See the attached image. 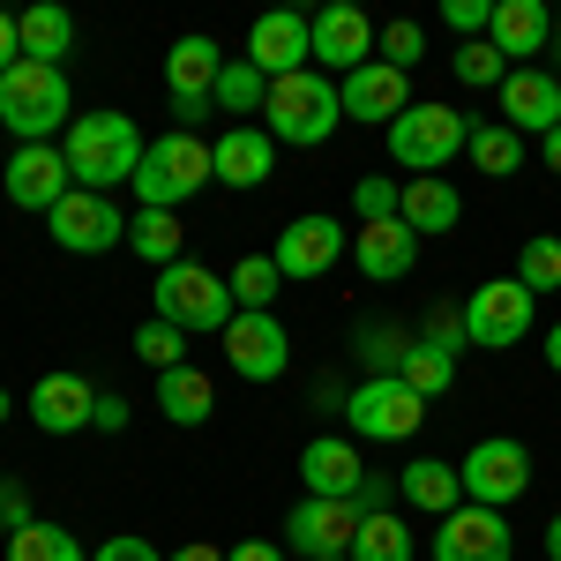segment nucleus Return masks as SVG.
Here are the masks:
<instances>
[{"mask_svg":"<svg viewBox=\"0 0 561 561\" xmlns=\"http://www.w3.org/2000/svg\"><path fill=\"white\" fill-rule=\"evenodd\" d=\"M142 128H135L128 113H83V121H68L60 135V158H68V180L90 187V195H105V187H121V180L142 173Z\"/></svg>","mask_w":561,"mask_h":561,"instance_id":"1","label":"nucleus"},{"mask_svg":"<svg viewBox=\"0 0 561 561\" xmlns=\"http://www.w3.org/2000/svg\"><path fill=\"white\" fill-rule=\"evenodd\" d=\"M76 121V90H68V68H45V60H15L0 76V128L15 142H53Z\"/></svg>","mask_w":561,"mask_h":561,"instance_id":"2","label":"nucleus"},{"mask_svg":"<svg viewBox=\"0 0 561 561\" xmlns=\"http://www.w3.org/2000/svg\"><path fill=\"white\" fill-rule=\"evenodd\" d=\"M345 121V98L337 83L322 76V68H300V76H277L270 98H262V128L270 142H293V150H314V142H330Z\"/></svg>","mask_w":561,"mask_h":561,"instance_id":"3","label":"nucleus"},{"mask_svg":"<svg viewBox=\"0 0 561 561\" xmlns=\"http://www.w3.org/2000/svg\"><path fill=\"white\" fill-rule=\"evenodd\" d=\"M217 180V165H210V142L195 128H165L150 150H142V173L128 180L135 195H142V210H180L187 195H203Z\"/></svg>","mask_w":561,"mask_h":561,"instance_id":"4","label":"nucleus"},{"mask_svg":"<svg viewBox=\"0 0 561 561\" xmlns=\"http://www.w3.org/2000/svg\"><path fill=\"white\" fill-rule=\"evenodd\" d=\"M150 307H158V322H173L180 337H195V330L225 337V322L240 314L232 285H225L217 270H203V262H187V255H180L173 270H158V293H150Z\"/></svg>","mask_w":561,"mask_h":561,"instance_id":"5","label":"nucleus"},{"mask_svg":"<svg viewBox=\"0 0 561 561\" xmlns=\"http://www.w3.org/2000/svg\"><path fill=\"white\" fill-rule=\"evenodd\" d=\"M382 135H389V158H397L404 173L442 180V173H449V158L472 142V121H465V113H449V105H404Z\"/></svg>","mask_w":561,"mask_h":561,"instance_id":"6","label":"nucleus"},{"mask_svg":"<svg viewBox=\"0 0 561 561\" xmlns=\"http://www.w3.org/2000/svg\"><path fill=\"white\" fill-rule=\"evenodd\" d=\"M457 479H465V502H479V510H510V502L531 494V449H524L517 434H486V442L465 449Z\"/></svg>","mask_w":561,"mask_h":561,"instance_id":"7","label":"nucleus"},{"mask_svg":"<svg viewBox=\"0 0 561 561\" xmlns=\"http://www.w3.org/2000/svg\"><path fill=\"white\" fill-rule=\"evenodd\" d=\"M345 420H352V442H412L420 420H427V397H412L397 375H367L345 397Z\"/></svg>","mask_w":561,"mask_h":561,"instance_id":"8","label":"nucleus"},{"mask_svg":"<svg viewBox=\"0 0 561 561\" xmlns=\"http://www.w3.org/2000/svg\"><path fill=\"white\" fill-rule=\"evenodd\" d=\"M457 314H465V345L510 352V345H524V337H531V314H539V300L524 293L517 277H494V285H479V293L457 307Z\"/></svg>","mask_w":561,"mask_h":561,"instance_id":"9","label":"nucleus"},{"mask_svg":"<svg viewBox=\"0 0 561 561\" xmlns=\"http://www.w3.org/2000/svg\"><path fill=\"white\" fill-rule=\"evenodd\" d=\"M345 255H352V232H345V225H337L330 210L293 217V225L277 232V248H270V262H277V277H300V285H314L322 270H337Z\"/></svg>","mask_w":561,"mask_h":561,"instance_id":"10","label":"nucleus"},{"mask_svg":"<svg viewBox=\"0 0 561 561\" xmlns=\"http://www.w3.org/2000/svg\"><path fill=\"white\" fill-rule=\"evenodd\" d=\"M0 187H8V203H15V210H38V217H53L68 195H76L60 142H15V158H8Z\"/></svg>","mask_w":561,"mask_h":561,"instance_id":"11","label":"nucleus"},{"mask_svg":"<svg viewBox=\"0 0 561 561\" xmlns=\"http://www.w3.org/2000/svg\"><path fill=\"white\" fill-rule=\"evenodd\" d=\"M225 359H232V375H248V382H277L285 367H293V337H285V322L277 314H255V307H240L232 322H225Z\"/></svg>","mask_w":561,"mask_h":561,"instance_id":"12","label":"nucleus"},{"mask_svg":"<svg viewBox=\"0 0 561 561\" xmlns=\"http://www.w3.org/2000/svg\"><path fill=\"white\" fill-rule=\"evenodd\" d=\"M45 225H53V248H68V255H113V248H128V217L113 210L105 195H90V187H76Z\"/></svg>","mask_w":561,"mask_h":561,"instance_id":"13","label":"nucleus"},{"mask_svg":"<svg viewBox=\"0 0 561 561\" xmlns=\"http://www.w3.org/2000/svg\"><path fill=\"white\" fill-rule=\"evenodd\" d=\"M248 60H255L270 83L314 68V15H300V8H270V15H255V31H248Z\"/></svg>","mask_w":561,"mask_h":561,"instance_id":"14","label":"nucleus"},{"mask_svg":"<svg viewBox=\"0 0 561 561\" xmlns=\"http://www.w3.org/2000/svg\"><path fill=\"white\" fill-rule=\"evenodd\" d=\"M359 502H330V494H307L300 510L285 517V539L300 547L307 561H330V554H352V539H359Z\"/></svg>","mask_w":561,"mask_h":561,"instance_id":"15","label":"nucleus"},{"mask_svg":"<svg viewBox=\"0 0 561 561\" xmlns=\"http://www.w3.org/2000/svg\"><path fill=\"white\" fill-rule=\"evenodd\" d=\"M510 517L502 510H479V502H465L457 517H442V531L427 539L434 561H510Z\"/></svg>","mask_w":561,"mask_h":561,"instance_id":"16","label":"nucleus"},{"mask_svg":"<svg viewBox=\"0 0 561 561\" xmlns=\"http://www.w3.org/2000/svg\"><path fill=\"white\" fill-rule=\"evenodd\" d=\"M217 68H225L217 38H173V53H165V90H173V113H180V121H210Z\"/></svg>","mask_w":561,"mask_h":561,"instance_id":"17","label":"nucleus"},{"mask_svg":"<svg viewBox=\"0 0 561 561\" xmlns=\"http://www.w3.org/2000/svg\"><path fill=\"white\" fill-rule=\"evenodd\" d=\"M367 60H375V23H367V8H352V0L322 8V15H314V68H322V76H352V68H367Z\"/></svg>","mask_w":561,"mask_h":561,"instance_id":"18","label":"nucleus"},{"mask_svg":"<svg viewBox=\"0 0 561 561\" xmlns=\"http://www.w3.org/2000/svg\"><path fill=\"white\" fill-rule=\"evenodd\" d=\"M502 128H517V135L561 128V76L554 68H510L502 76Z\"/></svg>","mask_w":561,"mask_h":561,"instance_id":"19","label":"nucleus"},{"mask_svg":"<svg viewBox=\"0 0 561 561\" xmlns=\"http://www.w3.org/2000/svg\"><path fill=\"white\" fill-rule=\"evenodd\" d=\"M337 98H345V121L389 128V121L412 105V76H404V68H389V60H367V68H352L345 83H337Z\"/></svg>","mask_w":561,"mask_h":561,"instance_id":"20","label":"nucleus"},{"mask_svg":"<svg viewBox=\"0 0 561 561\" xmlns=\"http://www.w3.org/2000/svg\"><path fill=\"white\" fill-rule=\"evenodd\" d=\"M31 420H38L45 434H83L90 420H98V389H90L83 375H68V367H53V375L31 382Z\"/></svg>","mask_w":561,"mask_h":561,"instance_id":"21","label":"nucleus"},{"mask_svg":"<svg viewBox=\"0 0 561 561\" xmlns=\"http://www.w3.org/2000/svg\"><path fill=\"white\" fill-rule=\"evenodd\" d=\"M300 479L307 494H330V502H352L359 486H367V465H359V442L345 434H314L300 449Z\"/></svg>","mask_w":561,"mask_h":561,"instance_id":"22","label":"nucleus"},{"mask_svg":"<svg viewBox=\"0 0 561 561\" xmlns=\"http://www.w3.org/2000/svg\"><path fill=\"white\" fill-rule=\"evenodd\" d=\"M210 165H217V187H262L277 173V142H270V128L240 121V128H225L210 142Z\"/></svg>","mask_w":561,"mask_h":561,"instance_id":"23","label":"nucleus"},{"mask_svg":"<svg viewBox=\"0 0 561 561\" xmlns=\"http://www.w3.org/2000/svg\"><path fill=\"white\" fill-rule=\"evenodd\" d=\"M486 45H494L502 60H524V68H539V53L554 45V15H547L539 0H494Z\"/></svg>","mask_w":561,"mask_h":561,"instance_id":"24","label":"nucleus"},{"mask_svg":"<svg viewBox=\"0 0 561 561\" xmlns=\"http://www.w3.org/2000/svg\"><path fill=\"white\" fill-rule=\"evenodd\" d=\"M352 262H359V277L397 285V277H412V262H420V232H412L404 217H389V225H359V232H352Z\"/></svg>","mask_w":561,"mask_h":561,"instance_id":"25","label":"nucleus"},{"mask_svg":"<svg viewBox=\"0 0 561 561\" xmlns=\"http://www.w3.org/2000/svg\"><path fill=\"white\" fill-rule=\"evenodd\" d=\"M397 494H404L412 510H427L434 524L465 510V479H457V465H442V457H412V465L397 472Z\"/></svg>","mask_w":561,"mask_h":561,"instance_id":"26","label":"nucleus"},{"mask_svg":"<svg viewBox=\"0 0 561 561\" xmlns=\"http://www.w3.org/2000/svg\"><path fill=\"white\" fill-rule=\"evenodd\" d=\"M397 217H404L420 240H442V232H457L465 195H457L449 180H404V203H397Z\"/></svg>","mask_w":561,"mask_h":561,"instance_id":"27","label":"nucleus"},{"mask_svg":"<svg viewBox=\"0 0 561 561\" xmlns=\"http://www.w3.org/2000/svg\"><path fill=\"white\" fill-rule=\"evenodd\" d=\"M158 412H165L173 427H203L217 412V382L203 367H173V375H158Z\"/></svg>","mask_w":561,"mask_h":561,"instance_id":"28","label":"nucleus"},{"mask_svg":"<svg viewBox=\"0 0 561 561\" xmlns=\"http://www.w3.org/2000/svg\"><path fill=\"white\" fill-rule=\"evenodd\" d=\"M15 38H23V60L60 68V60L76 53V15H68V8H23V15H15Z\"/></svg>","mask_w":561,"mask_h":561,"instance_id":"29","label":"nucleus"},{"mask_svg":"<svg viewBox=\"0 0 561 561\" xmlns=\"http://www.w3.org/2000/svg\"><path fill=\"white\" fill-rule=\"evenodd\" d=\"M180 210H135L128 217V255L135 262H150V270H173L180 262Z\"/></svg>","mask_w":561,"mask_h":561,"instance_id":"30","label":"nucleus"},{"mask_svg":"<svg viewBox=\"0 0 561 561\" xmlns=\"http://www.w3.org/2000/svg\"><path fill=\"white\" fill-rule=\"evenodd\" d=\"M397 382L412 389V397H449V382H457V352L427 345V337H412V352H404V367H397Z\"/></svg>","mask_w":561,"mask_h":561,"instance_id":"31","label":"nucleus"},{"mask_svg":"<svg viewBox=\"0 0 561 561\" xmlns=\"http://www.w3.org/2000/svg\"><path fill=\"white\" fill-rule=\"evenodd\" d=\"M420 554V539L404 531L397 510H375V517H359V539H352V561H412Z\"/></svg>","mask_w":561,"mask_h":561,"instance_id":"32","label":"nucleus"},{"mask_svg":"<svg viewBox=\"0 0 561 561\" xmlns=\"http://www.w3.org/2000/svg\"><path fill=\"white\" fill-rule=\"evenodd\" d=\"M262 98H270V76H262L255 60H225V68H217V90H210L217 113L248 121V113H262Z\"/></svg>","mask_w":561,"mask_h":561,"instance_id":"33","label":"nucleus"},{"mask_svg":"<svg viewBox=\"0 0 561 561\" xmlns=\"http://www.w3.org/2000/svg\"><path fill=\"white\" fill-rule=\"evenodd\" d=\"M465 158H472L479 173L510 180V173L524 165V135H517V128H502V121H472V142H465Z\"/></svg>","mask_w":561,"mask_h":561,"instance_id":"34","label":"nucleus"},{"mask_svg":"<svg viewBox=\"0 0 561 561\" xmlns=\"http://www.w3.org/2000/svg\"><path fill=\"white\" fill-rule=\"evenodd\" d=\"M8 561H83V539L68 531V524H23V531H8Z\"/></svg>","mask_w":561,"mask_h":561,"instance_id":"35","label":"nucleus"},{"mask_svg":"<svg viewBox=\"0 0 561 561\" xmlns=\"http://www.w3.org/2000/svg\"><path fill=\"white\" fill-rule=\"evenodd\" d=\"M225 285H232V300H240V307L270 314V300H277V285H285V277H277V262H270V255H240L232 270H225Z\"/></svg>","mask_w":561,"mask_h":561,"instance_id":"36","label":"nucleus"},{"mask_svg":"<svg viewBox=\"0 0 561 561\" xmlns=\"http://www.w3.org/2000/svg\"><path fill=\"white\" fill-rule=\"evenodd\" d=\"M517 285L539 300V293H561V240L547 232V240H524V255H517Z\"/></svg>","mask_w":561,"mask_h":561,"instance_id":"37","label":"nucleus"},{"mask_svg":"<svg viewBox=\"0 0 561 561\" xmlns=\"http://www.w3.org/2000/svg\"><path fill=\"white\" fill-rule=\"evenodd\" d=\"M135 359H150L158 375H173V367H187V337H180L173 322H158V314H150V322L135 330Z\"/></svg>","mask_w":561,"mask_h":561,"instance_id":"38","label":"nucleus"},{"mask_svg":"<svg viewBox=\"0 0 561 561\" xmlns=\"http://www.w3.org/2000/svg\"><path fill=\"white\" fill-rule=\"evenodd\" d=\"M449 68H457V83H472V90H494V83H502V53H494L486 38H465Z\"/></svg>","mask_w":561,"mask_h":561,"instance_id":"39","label":"nucleus"},{"mask_svg":"<svg viewBox=\"0 0 561 561\" xmlns=\"http://www.w3.org/2000/svg\"><path fill=\"white\" fill-rule=\"evenodd\" d=\"M397 203H404V180H359V187H352L359 225H389V217H397Z\"/></svg>","mask_w":561,"mask_h":561,"instance_id":"40","label":"nucleus"},{"mask_svg":"<svg viewBox=\"0 0 561 561\" xmlns=\"http://www.w3.org/2000/svg\"><path fill=\"white\" fill-rule=\"evenodd\" d=\"M359 352H367V367H375V375H397V367H404V352H412V337H404V330H359Z\"/></svg>","mask_w":561,"mask_h":561,"instance_id":"41","label":"nucleus"},{"mask_svg":"<svg viewBox=\"0 0 561 561\" xmlns=\"http://www.w3.org/2000/svg\"><path fill=\"white\" fill-rule=\"evenodd\" d=\"M382 60L412 76V68L427 60V31H420V23H389V31H382Z\"/></svg>","mask_w":561,"mask_h":561,"instance_id":"42","label":"nucleus"},{"mask_svg":"<svg viewBox=\"0 0 561 561\" xmlns=\"http://www.w3.org/2000/svg\"><path fill=\"white\" fill-rule=\"evenodd\" d=\"M442 23H449L457 38H486V23H494V0H449V8H442Z\"/></svg>","mask_w":561,"mask_h":561,"instance_id":"43","label":"nucleus"},{"mask_svg":"<svg viewBox=\"0 0 561 561\" xmlns=\"http://www.w3.org/2000/svg\"><path fill=\"white\" fill-rule=\"evenodd\" d=\"M90 561H165V554H158L150 539H135V531H128V539H105V547H98Z\"/></svg>","mask_w":561,"mask_h":561,"instance_id":"44","label":"nucleus"},{"mask_svg":"<svg viewBox=\"0 0 561 561\" xmlns=\"http://www.w3.org/2000/svg\"><path fill=\"white\" fill-rule=\"evenodd\" d=\"M427 345L457 352V345H465V314H442V307H434V314H427Z\"/></svg>","mask_w":561,"mask_h":561,"instance_id":"45","label":"nucleus"},{"mask_svg":"<svg viewBox=\"0 0 561 561\" xmlns=\"http://www.w3.org/2000/svg\"><path fill=\"white\" fill-rule=\"evenodd\" d=\"M98 434H121L128 427V397H113V389H98V420H90Z\"/></svg>","mask_w":561,"mask_h":561,"instance_id":"46","label":"nucleus"},{"mask_svg":"<svg viewBox=\"0 0 561 561\" xmlns=\"http://www.w3.org/2000/svg\"><path fill=\"white\" fill-rule=\"evenodd\" d=\"M0 524H8V531H23V524H31V502H23V486H15V479H0Z\"/></svg>","mask_w":561,"mask_h":561,"instance_id":"47","label":"nucleus"},{"mask_svg":"<svg viewBox=\"0 0 561 561\" xmlns=\"http://www.w3.org/2000/svg\"><path fill=\"white\" fill-rule=\"evenodd\" d=\"M15 60H23V38H15V15H8V8H0V76H8V68H15Z\"/></svg>","mask_w":561,"mask_h":561,"instance_id":"48","label":"nucleus"},{"mask_svg":"<svg viewBox=\"0 0 561 561\" xmlns=\"http://www.w3.org/2000/svg\"><path fill=\"white\" fill-rule=\"evenodd\" d=\"M225 561H285V554H277L270 539H248V547H232V554H225Z\"/></svg>","mask_w":561,"mask_h":561,"instance_id":"49","label":"nucleus"},{"mask_svg":"<svg viewBox=\"0 0 561 561\" xmlns=\"http://www.w3.org/2000/svg\"><path fill=\"white\" fill-rule=\"evenodd\" d=\"M165 561H225V554H217L210 539H195V547H180V554H165Z\"/></svg>","mask_w":561,"mask_h":561,"instance_id":"50","label":"nucleus"},{"mask_svg":"<svg viewBox=\"0 0 561 561\" xmlns=\"http://www.w3.org/2000/svg\"><path fill=\"white\" fill-rule=\"evenodd\" d=\"M539 158H547V173H561V128H554V135H539Z\"/></svg>","mask_w":561,"mask_h":561,"instance_id":"51","label":"nucleus"},{"mask_svg":"<svg viewBox=\"0 0 561 561\" xmlns=\"http://www.w3.org/2000/svg\"><path fill=\"white\" fill-rule=\"evenodd\" d=\"M547 367H554V375H561V322H554V330H547Z\"/></svg>","mask_w":561,"mask_h":561,"instance_id":"52","label":"nucleus"},{"mask_svg":"<svg viewBox=\"0 0 561 561\" xmlns=\"http://www.w3.org/2000/svg\"><path fill=\"white\" fill-rule=\"evenodd\" d=\"M547 561H561V510H554V524H547Z\"/></svg>","mask_w":561,"mask_h":561,"instance_id":"53","label":"nucleus"},{"mask_svg":"<svg viewBox=\"0 0 561 561\" xmlns=\"http://www.w3.org/2000/svg\"><path fill=\"white\" fill-rule=\"evenodd\" d=\"M8 412H15V404H8V389H0V420H8Z\"/></svg>","mask_w":561,"mask_h":561,"instance_id":"54","label":"nucleus"},{"mask_svg":"<svg viewBox=\"0 0 561 561\" xmlns=\"http://www.w3.org/2000/svg\"><path fill=\"white\" fill-rule=\"evenodd\" d=\"M330 561H352V554H330Z\"/></svg>","mask_w":561,"mask_h":561,"instance_id":"55","label":"nucleus"}]
</instances>
